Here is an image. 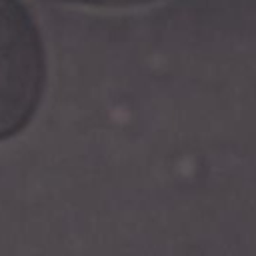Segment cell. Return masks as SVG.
Segmentation results:
<instances>
[{
	"label": "cell",
	"mask_w": 256,
	"mask_h": 256,
	"mask_svg": "<svg viewBox=\"0 0 256 256\" xmlns=\"http://www.w3.org/2000/svg\"><path fill=\"white\" fill-rule=\"evenodd\" d=\"M46 80L40 30L20 0H0V140L32 120Z\"/></svg>",
	"instance_id": "cell-1"
},
{
	"label": "cell",
	"mask_w": 256,
	"mask_h": 256,
	"mask_svg": "<svg viewBox=\"0 0 256 256\" xmlns=\"http://www.w3.org/2000/svg\"><path fill=\"white\" fill-rule=\"evenodd\" d=\"M76 4H90V6H136V4H148L154 0H66Z\"/></svg>",
	"instance_id": "cell-2"
}]
</instances>
